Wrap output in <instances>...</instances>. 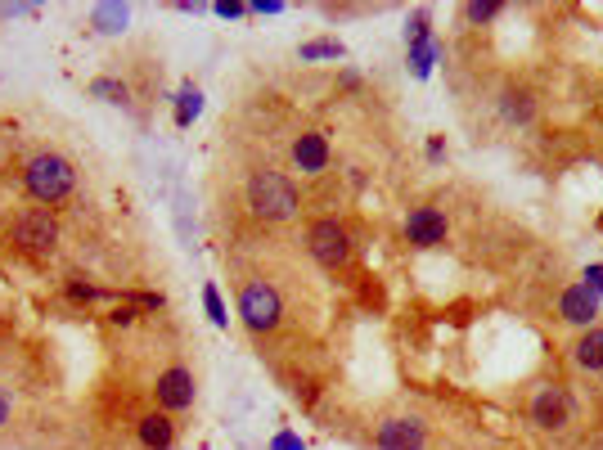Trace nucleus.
Returning <instances> with one entry per match:
<instances>
[{"instance_id": "obj_3", "label": "nucleus", "mask_w": 603, "mask_h": 450, "mask_svg": "<svg viewBox=\"0 0 603 450\" xmlns=\"http://www.w3.org/2000/svg\"><path fill=\"white\" fill-rule=\"evenodd\" d=\"M239 320L257 338H266V333H275L284 324V297H279V288L270 279H243L239 284Z\"/></svg>"}, {"instance_id": "obj_24", "label": "nucleus", "mask_w": 603, "mask_h": 450, "mask_svg": "<svg viewBox=\"0 0 603 450\" xmlns=\"http://www.w3.org/2000/svg\"><path fill=\"white\" fill-rule=\"evenodd\" d=\"M585 288H590V293L603 302V266H590V270H585Z\"/></svg>"}, {"instance_id": "obj_4", "label": "nucleus", "mask_w": 603, "mask_h": 450, "mask_svg": "<svg viewBox=\"0 0 603 450\" xmlns=\"http://www.w3.org/2000/svg\"><path fill=\"white\" fill-rule=\"evenodd\" d=\"M306 252L315 257V266L324 270H347L351 257H356V243H351V230L338 221V216H315L311 225H306Z\"/></svg>"}, {"instance_id": "obj_11", "label": "nucleus", "mask_w": 603, "mask_h": 450, "mask_svg": "<svg viewBox=\"0 0 603 450\" xmlns=\"http://www.w3.org/2000/svg\"><path fill=\"white\" fill-rule=\"evenodd\" d=\"M599 311H603V302L585 284H567L563 293H558V320L572 324V329H594Z\"/></svg>"}, {"instance_id": "obj_18", "label": "nucleus", "mask_w": 603, "mask_h": 450, "mask_svg": "<svg viewBox=\"0 0 603 450\" xmlns=\"http://www.w3.org/2000/svg\"><path fill=\"white\" fill-rule=\"evenodd\" d=\"M90 95L104 99V104H126L131 90H126V81H117V77H95L90 81Z\"/></svg>"}, {"instance_id": "obj_16", "label": "nucleus", "mask_w": 603, "mask_h": 450, "mask_svg": "<svg viewBox=\"0 0 603 450\" xmlns=\"http://www.w3.org/2000/svg\"><path fill=\"white\" fill-rule=\"evenodd\" d=\"M198 113H203V90L189 81V86H180V95H176V126H194Z\"/></svg>"}, {"instance_id": "obj_22", "label": "nucleus", "mask_w": 603, "mask_h": 450, "mask_svg": "<svg viewBox=\"0 0 603 450\" xmlns=\"http://www.w3.org/2000/svg\"><path fill=\"white\" fill-rule=\"evenodd\" d=\"M203 306H207V315H212L216 329H225V324H230V315H225V302H221V288H216V284L203 288Z\"/></svg>"}, {"instance_id": "obj_21", "label": "nucleus", "mask_w": 603, "mask_h": 450, "mask_svg": "<svg viewBox=\"0 0 603 450\" xmlns=\"http://www.w3.org/2000/svg\"><path fill=\"white\" fill-rule=\"evenodd\" d=\"M432 41V27H428V9H414V18L405 23V45H423Z\"/></svg>"}, {"instance_id": "obj_15", "label": "nucleus", "mask_w": 603, "mask_h": 450, "mask_svg": "<svg viewBox=\"0 0 603 450\" xmlns=\"http://www.w3.org/2000/svg\"><path fill=\"white\" fill-rule=\"evenodd\" d=\"M126 18H131L126 5H95L90 9V27H95L99 36H117L126 27Z\"/></svg>"}, {"instance_id": "obj_19", "label": "nucleus", "mask_w": 603, "mask_h": 450, "mask_svg": "<svg viewBox=\"0 0 603 450\" xmlns=\"http://www.w3.org/2000/svg\"><path fill=\"white\" fill-rule=\"evenodd\" d=\"M504 5L500 0H473V5H464V23H491V18H500Z\"/></svg>"}, {"instance_id": "obj_14", "label": "nucleus", "mask_w": 603, "mask_h": 450, "mask_svg": "<svg viewBox=\"0 0 603 450\" xmlns=\"http://www.w3.org/2000/svg\"><path fill=\"white\" fill-rule=\"evenodd\" d=\"M500 117L509 126H527L536 117V95L527 86H504L500 90Z\"/></svg>"}, {"instance_id": "obj_6", "label": "nucleus", "mask_w": 603, "mask_h": 450, "mask_svg": "<svg viewBox=\"0 0 603 450\" xmlns=\"http://www.w3.org/2000/svg\"><path fill=\"white\" fill-rule=\"evenodd\" d=\"M9 239H14V248L27 252V257H50V252L59 248V216H54L50 207H27V212L14 216Z\"/></svg>"}, {"instance_id": "obj_9", "label": "nucleus", "mask_w": 603, "mask_h": 450, "mask_svg": "<svg viewBox=\"0 0 603 450\" xmlns=\"http://www.w3.org/2000/svg\"><path fill=\"white\" fill-rule=\"evenodd\" d=\"M194 396H198V383H194V374H189L185 365H167L158 374V383H153V401H158V410H167V414L189 410Z\"/></svg>"}, {"instance_id": "obj_1", "label": "nucleus", "mask_w": 603, "mask_h": 450, "mask_svg": "<svg viewBox=\"0 0 603 450\" xmlns=\"http://www.w3.org/2000/svg\"><path fill=\"white\" fill-rule=\"evenodd\" d=\"M243 198H248V212L266 225H284L302 212V189H297V180L284 176V171H275V167L252 171Z\"/></svg>"}, {"instance_id": "obj_28", "label": "nucleus", "mask_w": 603, "mask_h": 450, "mask_svg": "<svg viewBox=\"0 0 603 450\" xmlns=\"http://www.w3.org/2000/svg\"><path fill=\"white\" fill-rule=\"evenodd\" d=\"M428 158H432V162H441V158H446V144H441V135L428 144Z\"/></svg>"}, {"instance_id": "obj_27", "label": "nucleus", "mask_w": 603, "mask_h": 450, "mask_svg": "<svg viewBox=\"0 0 603 450\" xmlns=\"http://www.w3.org/2000/svg\"><path fill=\"white\" fill-rule=\"evenodd\" d=\"M108 320H113V324H122V329H126V324H135V311H131V306H117V311L108 315Z\"/></svg>"}, {"instance_id": "obj_13", "label": "nucleus", "mask_w": 603, "mask_h": 450, "mask_svg": "<svg viewBox=\"0 0 603 450\" xmlns=\"http://www.w3.org/2000/svg\"><path fill=\"white\" fill-rule=\"evenodd\" d=\"M572 365L581 369V374H599L603 369V324L581 329V338L572 342Z\"/></svg>"}, {"instance_id": "obj_12", "label": "nucleus", "mask_w": 603, "mask_h": 450, "mask_svg": "<svg viewBox=\"0 0 603 450\" xmlns=\"http://www.w3.org/2000/svg\"><path fill=\"white\" fill-rule=\"evenodd\" d=\"M135 437H140L144 450H171L176 446V414L167 410H149L135 419Z\"/></svg>"}, {"instance_id": "obj_23", "label": "nucleus", "mask_w": 603, "mask_h": 450, "mask_svg": "<svg viewBox=\"0 0 603 450\" xmlns=\"http://www.w3.org/2000/svg\"><path fill=\"white\" fill-rule=\"evenodd\" d=\"M9 423H14V396H9L5 387H0V432H5Z\"/></svg>"}, {"instance_id": "obj_8", "label": "nucleus", "mask_w": 603, "mask_h": 450, "mask_svg": "<svg viewBox=\"0 0 603 450\" xmlns=\"http://www.w3.org/2000/svg\"><path fill=\"white\" fill-rule=\"evenodd\" d=\"M405 243L410 248H419V252H428V248H441V243L450 239V221H446V212L441 207H432V203H419V207H410L405 212Z\"/></svg>"}, {"instance_id": "obj_2", "label": "nucleus", "mask_w": 603, "mask_h": 450, "mask_svg": "<svg viewBox=\"0 0 603 450\" xmlns=\"http://www.w3.org/2000/svg\"><path fill=\"white\" fill-rule=\"evenodd\" d=\"M23 189H27V198L41 207L68 203L72 189H77V162L54 153V149L32 153V158L23 162Z\"/></svg>"}, {"instance_id": "obj_17", "label": "nucleus", "mask_w": 603, "mask_h": 450, "mask_svg": "<svg viewBox=\"0 0 603 450\" xmlns=\"http://www.w3.org/2000/svg\"><path fill=\"white\" fill-rule=\"evenodd\" d=\"M441 59V41L432 36V41H423V45H410V63H414V77H428L432 72V63Z\"/></svg>"}, {"instance_id": "obj_10", "label": "nucleus", "mask_w": 603, "mask_h": 450, "mask_svg": "<svg viewBox=\"0 0 603 450\" xmlns=\"http://www.w3.org/2000/svg\"><path fill=\"white\" fill-rule=\"evenodd\" d=\"M329 158H333V149H329V135L324 131H302V135H293V144H288V162H293L302 176H324V171H329Z\"/></svg>"}, {"instance_id": "obj_7", "label": "nucleus", "mask_w": 603, "mask_h": 450, "mask_svg": "<svg viewBox=\"0 0 603 450\" xmlns=\"http://www.w3.org/2000/svg\"><path fill=\"white\" fill-rule=\"evenodd\" d=\"M428 446V423L410 410L383 414L374 428V450H423Z\"/></svg>"}, {"instance_id": "obj_25", "label": "nucleus", "mask_w": 603, "mask_h": 450, "mask_svg": "<svg viewBox=\"0 0 603 450\" xmlns=\"http://www.w3.org/2000/svg\"><path fill=\"white\" fill-rule=\"evenodd\" d=\"M279 0H257V5H248V14H279Z\"/></svg>"}, {"instance_id": "obj_26", "label": "nucleus", "mask_w": 603, "mask_h": 450, "mask_svg": "<svg viewBox=\"0 0 603 450\" xmlns=\"http://www.w3.org/2000/svg\"><path fill=\"white\" fill-rule=\"evenodd\" d=\"M216 14H221V18H239V14H248V5H234V0H225V5H216Z\"/></svg>"}, {"instance_id": "obj_5", "label": "nucleus", "mask_w": 603, "mask_h": 450, "mask_svg": "<svg viewBox=\"0 0 603 450\" xmlns=\"http://www.w3.org/2000/svg\"><path fill=\"white\" fill-rule=\"evenodd\" d=\"M527 419H531V428H540V432H563V428H572V419H576V396H572V387L558 383V378H549V383L531 387Z\"/></svg>"}, {"instance_id": "obj_20", "label": "nucleus", "mask_w": 603, "mask_h": 450, "mask_svg": "<svg viewBox=\"0 0 603 450\" xmlns=\"http://www.w3.org/2000/svg\"><path fill=\"white\" fill-rule=\"evenodd\" d=\"M297 54H302V59H342V41H302L297 45Z\"/></svg>"}]
</instances>
